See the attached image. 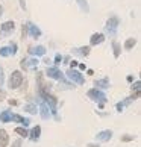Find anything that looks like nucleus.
I'll use <instances>...</instances> for the list:
<instances>
[{"label": "nucleus", "instance_id": "f257e3e1", "mask_svg": "<svg viewBox=\"0 0 141 147\" xmlns=\"http://www.w3.org/2000/svg\"><path fill=\"white\" fill-rule=\"evenodd\" d=\"M86 96H88V99H91L93 102H96L97 105H99V108H103V106H105V103H106V100H108V97H106V94H105V91L97 90V88H91V90H88Z\"/></svg>", "mask_w": 141, "mask_h": 147}, {"label": "nucleus", "instance_id": "7c9ffc66", "mask_svg": "<svg viewBox=\"0 0 141 147\" xmlns=\"http://www.w3.org/2000/svg\"><path fill=\"white\" fill-rule=\"evenodd\" d=\"M3 84H5V73H3V68L0 67V88L3 86Z\"/></svg>", "mask_w": 141, "mask_h": 147}, {"label": "nucleus", "instance_id": "f03ea898", "mask_svg": "<svg viewBox=\"0 0 141 147\" xmlns=\"http://www.w3.org/2000/svg\"><path fill=\"white\" fill-rule=\"evenodd\" d=\"M118 26H120V18H118L117 15H111L105 23V34L109 35V38H114L117 35Z\"/></svg>", "mask_w": 141, "mask_h": 147}, {"label": "nucleus", "instance_id": "a211bd4d", "mask_svg": "<svg viewBox=\"0 0 141 147\" xmlns=\"http://www.w3.org/2000/svg\"><path fill=\"white\" fill-rule=\"evenodd\" d=\"M111 86V82H109V79L108 78H103V79H97V80H94V88H97V90H108Z\"/></svg>", "mask_w": 141, "mask_h": 147}, {"label": "nucleus", "instance_id": "bb28decb", "mask_svg": "<svg viewBox=\"0 0 141 147\" xmlns=\"http://www.w3.org/2000/svg\"><path fill=\"white\" fill-rule=\"evenodd\" d=\"M62 55H61V53H56V55H55V67H59V65H61L62 64Z\"/></svg>", "mask_w": 141, "mask_h": 147}, {"label": "nucleus", "instance_id": "6e6552de", "mask_svg": "<svg viewBox=\"0 0 141 147\" xmlns=\"http://www.w3.org/2000/svg\"><path fill=\"white\" fill-rule=\"evenodd\" d=\"M17 42H9V46H5V47H0V56L2 58H9V56H15L17 55Z\"/></svg>", "mask_w": 141, "mask_h": 147}, {"label": "nucleus", "instance_id": "20e7f679", "mask_svg": "<svg viewBox=\"0 0 141 147\" xmlns=\"http://www.w3.org/2000/svg\"><path fill=\"white\" fill-rule=\"evenodd\" d=\"M65 74H67V79L70 80V82H73L76 85H85V78H84V74L80 73L79 70L68 68Z\"/></svg>", "mask_w": 141, "mask_h": 147}, {"label": "nucleus", "instance_id": "e433bc0d", "mask_svg": "<svg viewBox=\"0 0 141 147\" xmlns=\"http://www.w3.org/2000/svg\"><path fill=\"white\" fill-rule=\"evenodd\" d=\"M8 102H9L11 106H15V105H17V100H12V99H11V100H8Z\"/></svg>", "mask_w": 141, "mask_h": 147}, {"label": "nucleus", "instance_id": "f704fd0d", "mask_svg": "<svg viewBox=\"0 0 141 147\" xmlns=\"http://www.w3.org/2000/svg\"><path fill=\"white\" fill-rule=\"evenodd\" d=\"M18 2H20V6H21V9H24V11H26V2H24V0H18Z\"/></svg>", "mask_w": 141, "mask_h": 147}, {"label": "nucleus", "instance_id": "2f4dec72", "mask_svg": "<svg viewBox=\"0 0 141 147\" xmlns=\"http://www.w3.org/2000/svg\"><path fill=\"white\" fill-rule=\"evenodd\" d=\"M6 99V91H5L3 88H0V102Z\"/></svg>", "mask_w": 141, "mask_h": 147}, {"label": "nucleus", "instance_id": "1a4fd4ad", "mask_svg": "<svg viewBox=\"0 0 141 147\" xmlns=\"http://www.w3.org/2000/svg\"><path fill=\"white\" fill-rule=\"evenodd\" d=\"M15 30V23L12 20H8L0 26V36H9Z\"/></svg>", "mask_w": 141, "mask_h": 147}, {"label": "nucleus", "instance_id": "72a5a7b5", "mask_svg": "<svg viewBox=\"0 0 141 147\" xmlns=\"http://www.w3.org/2000/svg\"><path fill=\"white\" fill-rule=\"evenodd\" d=\"M86 147H100V144L99 143H88V144H86Z\"/></svg>", "mask_w": 141, "mask_h": 147}, {"label": "nucleus", "instance_id": "dca6fc26", "mask_svg": "<svg viewBox=\"0 0 141 147\" xmlns=\"http://www.w3.org/2000/svg\"><path fill=\"white\" fill-rule=\"evenodd\" d=\"M90 52H91V47L90 46H82V47H74L72 53L76 56H82V58H86L90 55Z\"/></svg>", "mask_w": 141, "mask_h": 147}, {"label": "nucleus", "instance_id": "b1692460", "mask_svg": "<svg viewBox=\"0 0 141 147\" xmlns=\"http://www.w3.org/2000/svg\"><path fill=\"white\" fill-rule=\"evenodd\" d=\"M112 50H114V58L117 59L121 53V46H120V42H117L115 40L112 41Z\"/></svg>", "mask_w": 141, "mask_h": 147}, {"label": "nucleus", "instance_id": "c85d7f7f", "mask_svg": "<svg viewBox=\"0 0 141 147\" xmlns=\"http://www.w3.org/2000/svg\"><path fill=\"white\" fill-rule=\"evenodd\" d=\"M11 147H23V141H21V138L12 141V146H11Z\"/></svg>", "mask_w": 141, "mask_h": 147}, {"label": "nucleus", "instance_id": "7ed1b4c3", "mask_svg": "<svg viewBox=\"0 0 141 147\" xmlns=\"http://www.w3.org/2000/svg\"><path fill=\"white\" fill-rule=\"evenodd\" d=\"M23 80H24V76H23V73H21L20 70L12 71L11 76H9V80H8L9 90H18L21 86V84H23Z\"/></svg>", "mask_w": 141, "mask_h": 147}, {"label": "nucleus", "instance_id": "393cba45", "mask_svg": "<svg viewBox=\"0 0 141 147\" xmlns=\"http://www.w3.org/2000/svg\"><path fill=\"white\" fill-rule=\"evenodd\" d=\"M15 134L20 135V138H28V135H29V130L23 127V126H18V127H15Z\"/></svg>", "mask_w": 141, "mask_h": 147}, {"label": "nucleus", "instance_id": "ddd939ff", "mask_svg": "<svg viewBox=\"0 0 141 147\" xmlns=\"http://www.w3.org/2000/svg\"><path fill=\"white\" fill-rule=\"evenodd\" d=\"M28 52H29L30 56L38 58V56H44L47 50H46L44 46H30V47L28 49Z\"/></svg>", "mask_w": 141, "mask_h": 147}, {"label": "nucleus", "instance_id": "412c9836", "mask_svg": "<svg viewBox=\"0 0 141 147\" xmlns=\"http://www.w3.org/2000/svg\"><path fill=\"white\" fill-rule=\"evenodd\" d=\"M76 3H78L79 9L82 11L84 14H88V12H90V5H88V2H86V0H76Z\"/></svg>", "mask_w": 141, "mask_h": 147}, {"label": "nucleus", "instance_id": "c9c22d12", "mask_svg": "<svg viewBox=\"0 0 141 147\" xmlns=\"http://www.w3.org/2000/svg\"><path fill=\"white\" fill-rule=\"evenodd\" d=\"M78 67H79V70H80V71H84V70H86L85 64H78Z\"/></svg>", "mask_w": 141, "mask_h": 147}, {"label": "nucleus", "instance_id": "9b49d317", "mask_svg": "<svg viewBox=\"0 0 141 147\" xmlns=\"http://www.w3.org/2000/svg\"><path fill=\"white\" fill-rule=\"evenodd\" d=\"M26 28H28V36H30V38H40L41 35H43V32H41V29L38 28L36 24H34L32 21H28L26 23Z\"/></svg>", "mask_w": 141, "mask_h": 147}, {"label": "nucleus", "instance_id": "2eb2a0df", "mask_svg": "<svg viewBox=\"0 0 141 147\" xmlns=\"http://www.w3.org/2000/svg\"><path fill=\"white\" fill-rule=\"evenodd\" d=\"M28 138L30 141H34V143H36V141H40L41 138V126H34L30 130H29V135H28Z\"/></svg>", "mask_w": 141, "mask_h": 147}, {"label": "nucleus", "instance_id": "9d476101", "mask_svg": "<svg viewBox=\"0 0 141 147\" xmlns=\"http://www.w3.org/2000/svg\"><path fill=\"white\" fill-rule=\"evenodd\" d=\"M38 105H40V108H38V112H40V115L43 120H50L52 118V112L50 109H49V106L44 103V100L38 99Z\"/></svg>", "mask_w": 141, "mask_h": 147}, {"label": "nucleus", "instance_id": "4468645a", "mask_svg": "<svg viewBox=\"0 0 141 147\" xmlns=\"http://www.w3.org/2000/svg\"><path fill=\"white\" fill-rule=\"evenodd\" d=\"M11 123H20V126L28 127L32 121H30V118L23 117V115H20V114H12V120H11Z\"/></svg>", "mask_w": 141, "mask_h": 147}, {"label": "nucleus", "instance_id": "39448f33", "mask_svg": "<svg viewBox=\"0 0 141 147\" xmlns=\"http://www.w3.org/2000/svg\"><path fill=\"white\" fill-rule=\"evenodd\" d=\"M140 97V91H135V92H132L131 96L129 97H126V99L124 100H121V102H118L117 105H115V109H117V112H123L124 109H126V108L131 105V103H134L135 100H137Z\"/></svg>", "mask_w": 141, "mask_h": 147}, {"label": "nucleus", "instance_id": "f8f14e48", "mask_svg": "<svg viewBox=\"0 0 141 147\" xmlns=\"http://www.w3.org/2000/svg\"><path fill=\"white\" fill-rule=\"evenodd\" d=\"M112 130L111 129H105V130H100V132H97L96 135V141L97 143H108L111 138H112Z\"/></svg>", "mask_w": 141, "mask_h": 147}, {"label": "nucleus", "instance_id": "cd10ccee", "mask_svg": "<svg viewBox=\"0 0 141 147\" xmlns=\"http://www.w3.org/2000/svg\"><path fill=\"white\" fill-rule=\"evenodd\" d=\"M26 36H28V28H26V23H23L21 24V38L24 40Z\"/></svg>", "mask_w": 141, "mask_h": 147}, {"label": "nucleus", "instance_id": "5701e85b", "mask_svg": "<svg viewBox=\"0 0 141 147\" xmlns=\"http://www.w3.org/2000/svg\"><path fill=\"white\" fill-rule=\"evenodd\" d=\"M24 112H28V114H36L38 112V106L35 105V103H26V105H24Z\"/></svg>", "mask_w": 141, "mask_h": 147}, {"label": "nucleus", "instance_id": "4be33fe9", "mask_svg": "<svg viewBox=\"0 0 141 147\" xmlns=\"http://www.w3.org/2000/svg\"><path fill=\"white\" fill-rule=\"evenodd\" d=\"M137 46V38H128L126 41H124V50H132V49Z\"/></svg>", "mask_w": 141, "mask_h": 147}, {"label": "nucleus", "instance_id": "4c0bfd02", "mask_svg": "<svg viewBox=\"0 0 141 147\" xmlns=\"http://www.w3.org/2000/svg\"><path fill=\"white\" fill-rule=\"evenodd\" d=\"M2 15H3V6L0 5V17H2Z\"/></svg>", "mask_w": 141, "mask_h": 147}, {"label": "nucleus", "instance_id": "6ab92c4d", "mask_svg": "<svg viewBox=\"0 0 141 147\" xmlns=\"http://www.w3.org/2000/svg\"><path fill=\"white\" fill-rule=\"evenodd\" d=\"M12 111L9 109H5L0 112V123H11V120H12Z\"/></svg>", "mask_w": 141, "mask_h": 147}, {"label": "nucleus", "instance_id": "aec40b11", "mask_svg": "<svg viewBox=\"0 0 141 147\" xmlns=\"http://www.w3.org/2000/svg\"><path fill=\"white\" fill-rule=\"evenodd\" d=\"M9 144V135L5 129H0V147H8Z\"/></svg>", "mask_w": 141, "mask_h": 147}, {"label": "nucleus", "instance_id": "423d86ee", "mask_svg": "<svg viewBox=\"0 0 141 147\" xmlns=\"http://www.w3.org/2000/svg\"><path fill=\"white\" fill-rule=\"evenodd\" d=\"M38 64H40V61H38V58H35V56H32V58H23L20 61V67H21V70L28 71V70H35L38 67Z\"/></svg>", "mask_w": 141, "mask_h": 147}, {"label": "nucleus", "instance_id": "0eeeda50", "mask_svg": "<svg viewBox=\"0 0 141 147\" xmlns=\"http://www.w3.org/2000/svg\"><path fill=\"white\" fill-rule=\"evenodd\" d=\"M46 76H47L49 79H53V80H62V79H65V76H64V73L59 70V67H55V65L47 67Z\"/></svg>", "mask_w": 141, "mask_h": 147}, {"label": "nucleus", "instance_id": "f3484780", "mask_svg": "<svg viewBox=\"0 0 141 147\" xmlns=\"http://www.w3.org/2000/svg\"><path fill=\"white\" fill-rule=\"evenodd\" d=\"M103 41H105V34L96 32V34H93V35H91V38H90V47L99 46V44H102Z\"/></svg>", "mask_w": 141, "mask_h": 147}, {"label": "nucleus", "instance_id": "c756f323", "mask_svg": "<svg viewBox=\"0 0 141 147\" xmlns=\"http://www.w3.org/2000/svg\"><path fill=\"white\" fill-rule=\"evenodd\" d=\"M140 86H141V82L140 80H135V84H132V91H140Z\"/></svg>", "mask_w": 141, "mask_h": 147}, {"label": "nucleus", "instance_id": "a878e982", "mask_svg": "<svg viewBox=\"0 0 141 147\" xmlns=\"http://www.w3.org/2000/svg\"><path fill=\"white\" fill-rule=\"evenodd\" d=\"M121 143H129V141H134L135 140V135H131V134H124L120 137Z\"/></svg>", "mask_w": 141, "mask_h": 147}, {"label": "nucleus", "instance_id": "473e14b6", "mask_svg": "<svg viewBox=\"0 0 141 147\" xmlns=\"http://www.w3.org/2000/svg\"><path fill=\"white\" fill-rule=\"evenodd\" d=\"M78 61H76V59H73V61H70V68H76V67H78Z\"/></svg>", "mask_w": 141, "mask_h": 147}]
</instances>
